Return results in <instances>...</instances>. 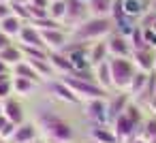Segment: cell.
Listing matches in <instances>:
<instances>
[{
  "label": "cell",
  "mask_w": 156,
  "mask_h": 143,
  "mask_svg": "<svg viewBox=\"0 0 156 143\" xmlns=\"http://www.w3.org/2000/svg\"><path fill=\"white\" fill-rule=\"evenodd\" d=\"M34 122L47 143H73L77 137L75 124H71L64 115L56 113L51 107H39Z\"/></svg>",
  "instance_id": "6da1fadb"
},
{
  "label": "cell",
  "mask_w": 156,
  "mask_h": 143,
  "mask_svg": "<svg viewBox=\"0 0 156 143\" xmlns=\"http://www.w3.org/2000/svg\"><path fill=\"white\" fill-rule=\"evenodd\" d=\"M113 32H115V22L111 17H88L77 28L69 30V37H71L73 43L90 45V43H96V41H105Z\"/></svg>",
  "instance_id": "7a4b0ae2"
},
{
  "label": "cell",
  "mask_w": 156,
  "mask_h": 143,
  "mask_svg": "<svg viewBox=\"0 0 156 143\" xmlns=\"http://www.w3.org/2000/svg\"><path fill=\"white\" fill-rule=\"evenodd\" d=\"M60 79L71 88V92L81 100V103H86V100H94V98H107L111 92H107V90H103L96 81H92V79H79V77H73V75H60Z\"/></svg>",
  "instance_id": "3957f363"
},
{
  "label": "cell",
  "mask_w": 156,
  "mask_h": 143,
  "mask_svg": "<svg viewBox=\"0 0 156 143\" xmlns=\"http://www.w3.org/2000/svg\"><path fill=\"white\" fill-rule=\"evenodd\" d=\"M111 66V79H113V92H126L133 77L137 75V66L130 58H109Z\"/></svg>",
  "instance_id": "277c9868"
},
{
  "label": "cell",
  "mask_w": 156,
  "mask_h": 143,
  "mask_svg": "<svg viewBox=\"0 0 156 143\" xmlns=\"http://www.w3.org/2000/svg\"><path fill=\"white\" fill-rule=\"evenodd\" d=\"M107 98H109V96H107ZM107 98H94V100L81 103L83 117L88 120V124H111Z\"/></svg>",
  "instance_id": "5b68a950"
},
{
  "label": "cell",
  "mask_w": 156,
  "mask_h": 143,
  "mask_svg": "<svg viewBox=\"0 0 156 143\" xmlns=\"http://www.w3.org/2000/svg\"><path fill=\"white\" fill-rule=\"evenodd\" d=\"M111 128H113V132H115V137H118L120 143H130L135 137L141 134V126H137V124H135L128 115H124V113H120V115L111 122Z\"/></svg>",
  "instance_id": "8992f818"
},
{
  "label": "cell",
  "mask_w": 156,
  "mask_h": 143,
  "mask_svg": "<svg viewBox=\"0 0 156 143\" xmlns=\"http://www.w3.org/2000/svg\"><path fill=\"white\" fill-rule=\"evenodd\" d=\"M88 17H90L88 2H81V0H66V15H64V22H62L66 30L77 28V26L83 24Z\"/></svg>",
  "instance_id": "52a82bcc"
},
{
  "label": "cell",
  "mask_w": 156,
  "mask_h": 143,
  "mask_svg": "<svg viewBox=\"0 0 156 143\" xmlns=\"http://www.w3.org/2000/svg\"><path fill=\"white\" fill-rule=\"evenodd\" d=\"M43 85L47 88V92H49L56 100L66 103V105H81V100H79V98L71 92V88H69L62 79H47Z\"/></svg>",
  "instance_id": "ba28073f"
},
{
  "label": "cell",
  "mask_w": 156,
  "mask_h": 143,
  "mask_svg": "<svg viewBox=\"0 0 156 143\" xmlns=\"http://www.w3.org/2000/svg\"><path fill=\"white\" fill-rule=\"evenodd\" d=\"M41 37H43V43H45L47 51H62V49L71 43V37H69V30H66V28L43 30Z\"/></svg>",
  "instance_id": "9c48e42d"
},
{
  "label": "cell",
  "mask_w": 156,
  "mask_h": 143,
  "mask_svg": "<svg viewBox=\"0 0 156 143\" xmlns=\"http://www.w3.org/2000/svg\"><path fill=\"white\" fill-rule=\"evenodd\" d=\"M107 51H109V58H130L133 56V47H130V41L118 32L109 34L107 39Z\"/></svg>",
  "instance_id": "30bf717a"
},
{
  "label": "cell",
  "mask_w": 156,
  "mask_h": 143,
  "mask_svg": "<svg viewBox=\"0 0 156 143\" xmlns=\"http://www.w3.org/2000/svg\"><path fill=\"white\" fill-rule=\"evenodd\" d=\"M2 115H7L15 126L24 124V122H26V109H24L22 98L11 96V98H7V100H2Z\"/></svg>",
  "instance_id": "8fae6325"
},
{
  "label": "cell",
  "mask_w": 156,
  "mask_h": 143,
  "mask_svg": "<svg viewBox=\"0 0 156 143\" xmlns=\"http://www.w3.org/2000/svg\"><path fill=\"white\" fill-rule=\"evenodd\" d=\"M39 134H41V130H39V126H37V122L32 120V122H24V124H20L17 128H15V132L11 134V139H9V143H34L37 139H39Z\"/></svg>",
  "instance_id": "7c38bea8"
},
{
  "label": "cell",
  "mask_w": 156,
  "mask_h": 143,
  "mask_svg": "<svg viewBox=\"0 0 156 143\" xmlns=\"http://www.w3.org/2000/svg\"><path fill=\"white\" fill-rule=\"evenodd\" d=\"M88 139H92L96 143H120L113 128H111V124H90Z\"/></svg>",
  "instance_id": "4fadbf2b"
},
{
  "label": "cell",
  "mask_w": 156,
  "mask_h": 143,
  "mask_svg": "<svg viewBox=\"0 0 156 143\" xmlns=\"http://www.w3.org/2000/svg\"><path fill=\"white\" fill-rule=\"evenodd\" d=\"M133 64L137 66V71H143V73H152L154 71V60H156V49H139V51H133L130 56Z\"/></svg>",
  "instance_id": "5bb4252c"
},
{
  "label": "cell",
  "mask_w": 156,
  "mask_h": 143,
  "mask_svg": "<svg viewBox=\"0 0 156 143\" xmlns=\"http://www.w3.org/2000/svg\"><path fill=\"white\" fill-rule=\"evenodd\" d=\"M122 11L124 15L141 22L150 13V0H122Z\"/></svg>",
  "instance_id": "9a60e30c"
},
{
  "label": "cell",
  "mask_w": 156,
  "mask_h": 143,
  "mask_svg": "<svg viewBox=\"0 0 156 143\" xmlns=\"http://www.w3.org/2000/svg\"><path fill=\"white\" fill-rule=\"evenodd\" d=\"M94 81L103 88V90H107V92H113V79H111V66H109V58L107 60H103L101 64H96L94 68Z\"/></svg>",
  "instance_id": "2e32d148"
},
{
  "label": "cell",
  "mask_w": 156,
  "mask_h": 143,
  "mask_svg": "<svg viewBox=\"0 0 156 143\" xmlns=\"http://www.w3.org/2000/svg\"><path fill=\"white\" fill-rule=\"evenodd\" d=\"M20 45H30V47H45L43 43V37H41V30H37L32 24H24L20 37H17ZM47 49V47H45Z\"/></svg>",
  "instance_id": "e0dca14e"
},
{
  "label": "cell",
  "mask_w": 156,
  "mask_h": 143,
  "mask_svg": "<svg viewBox=\"0 0 156 143\" xmlns=\"http://www.w3.org/2000/svg\"><path fill=\"white\" fill-rule=\"evenodd\" d=\"M11 75H13V77H22V79H30V81H34V83H39V85H41V83H45V81H43V77L34 71V66H32L26 58H24L22 62H17V64L11 68Z\"/></svg>",
  "instance_id": "ac0fdd59"
},
{
  "label": "cell",
  "mask_w": 156,
  "mask_h": 143,
  "mask_svg": "<svg viewBox=\"0 0 156 143\" xmlns=\"http://www.w3.org/2000/svg\"><path fill=\"white\" fill-rule=\"evenodd\" d=\"M49 64L51 68L58 73V75H69L73 73V66H71V60L64 51H49Z\"/></svg>",
  "instance_id": "d6986e66"
},
{
  "label": "cell",
  "mask_w": 156,
  "mask_h": 143,
  "mask_svg": "<svg viewBox=\"0 0 156 143\" xmlns=\"http://www.w3.org/2000/svg\"><path fill=\"white\" fill-rule=\"evenodd\" d=\"M115 0H88L90 17H111Z\"/></svg>",
  "instance_id": "ffe728a7"
},
{
  "label": "cell",
  "mask_w": 156,
  "mask_h": 143,
  "mask_svg": "<svg viewBox=\"0 0 156 143\" xmlns=\"http://www.w3.org/2000/svg\"><path fill=\"white\" fill-rule=\"evenodd\" d=\"M109 58V51H107V41H96V43H90L88 45V60L92 64V68L96 64H101L103 60Z\"/></svg>",
  "instance_id": "44dd1931"
},
{
  "label": "cell",
  "mask_w": 156,
  "mask_h": 143,
  "mask_svg": "<svg viewBox=\"0 0 156 143\" xmlns=\"http://www.w3.org/2000/svg\"><path fill=\"white\" fill-rule=\"evenodd\" d=\"M37 90H39V83H34V81H30V79L13 77V94H15L17 98H30Z\"/></svg>",
  "instance_id": "7402d4cb"
},
{
  "label": "cell",
  "mask_w": 156,
  "mask_h": 143,
  "mask_svg": "<svg viewBox=\"0 0 156 143\" xmlns=\"http://www.w3.org/2000/svg\"><path fill=\"white\" fill-rule=\"evenodd\" d=\"M24 24L26 22H22L17 15H9L5 19H0V32H5L11 39H17L20 32H22V28H24Z\"/></svg>",
  "instance_id": "603a6c76"
},
{
  "label": "cell",
  "mask_w": 156,
  "mask_h": 143,
  "mask_svg": "<svg viewBox=\"0 0 156 143\" xmlns=\"http://www.w3.org/2000/svg\"><path fill=\"white\" fill-rule=\"evenodd\" d=\"M0 60H5L11 68L17 64V62H22L24 60V54H22V47L20 45H11V47H7V49H2V51H0Z\"/></svg>",
  "instance_id": "cb8c5ba5"
},
{
  "label": "cell",
  "mask_w": 156,
  "mask_h": 143,
  "mask_svg": "<svg viewBox=\"0 0 156 143\" xmlns=\"http://www.w3.org/2000/svg\"><path fill=\"white\" fill-rule=\"evenodd\" d=\"M47 15L56 22H64V15H66V0H51L47 5ZM64 26V24H62Z\"/></svg>",
  "instance_id": "d4e9b609"
},
{
  "label": "cell",
  "mask_w": 156,
  "mask_h": 143,
  "mask_svg": "<svg viewBox=\"0 0 156 143\" xmlns=\"http://www.w3.org/2000/svg\"><path fill=\"white\" fill-rule=\"evenodd\" d=\"M128 41H130L133 51H139V49H145V47H147V43H145V30H143V26H141V24L130 32Z\"/></svg>",
  "instance_id": "484cf974"
},
{
  "label": "cell",
  "mask_w": 156,
  "mask_h": 143,
  "mask_svg": "<svg viewBox=\"0 0 156 143\" xmlns=\"http://www.w3.org/2000/svg\"><path fill=\"white\" fill-rule=\"evenodd\" d=\"M141 137H145L147 141L156 137V115L145 117V122L141 124Z\"/></svg>",
  "instance_id": "4316f807"
},
{
  "label": "cell",
  "mask_w": 156,
  "mask_h": 143,
  "mask_svg": "<svg viewBox=\"0 0 156 143\" xmlns=\"http://www.w3.org/2000/svg\"><path fill=\"white\" fill-rule=\"evenodd\" d=\"M15 128H17V126H15L7 115H0V139H7V141H9L11 134L15 132Z\"/></svg>",
  "instance_id": "83f0119b"
},
{
  "label": "cell",
  "mask_w": 156,
  "mask_h": 143,
  "mask_svg": "<svg viewBox=\"0 0 156 143\" xmlns=\"http://www.w3.org/2000/svg\"><path fill=\"white\" fill-rule=\"evenodd\" d=\"M11 96H15V94H13V77L0 83V100H7V98H11Z\"/></svg>",
  "instance_id": "f1b7e54d"
},
{
  "label": "cell",
  "mask_w": 156,
  "mask_h": 143,
  "mask_svg": "<svg viewBox=\"0 0 156 143\" xmlns=\"http://www.w3.org/2000/svg\"><path fill=\"white\" fill-rule=\"evenodd\" d=\"M143 30H145V43H147V47L156 49V32L152 28H143Z\"/></svg>",
  "instance_id": "f546056e"
},
{
  "label": "cell",
  "mask_w": 156,
  "mask_h": 143,
  "mask_svg": "<svg viewBox=\"0 0 156 143\" xmlns=\"http://www.w3.org/2000/svg\"><path fill=\"white\" fill-rule=\"evenodd\" d=\"M9 15H13L11 2H0V19H5V17H9Z\"/></svg>",
  "instance_id": "4dcf8cb0"
},
{
  "label": "cell",
  "mask_w": 156,
  "mask_h": 143,
  "mask_svg": "<svg viewBox=\"0 0 156 143\" xmlns=\"http://www.w3.org/2000/svg\"><path fill=\"white\" fill-rule=\"evenodd\" d=\"M11 45H13V39H11V37H7L5 32H0V51L7 49V47H11Z\"/></svg>",
  "instance_id": "1f68e13d"
},
{
  "label": "cell",
  "mask_w": 156,
  "mask_h": 143,
  "mask_svg": "<svg viewBox=\"0 0 156 143\" xmlns=\"http://www.w3.org/2000/svg\"><path fill=\"white\" fill-rule=\"evenodd\" d=\"M0 75H11V66L5 60H0Z\"/></svg>",
  "instance_id": "d6a6232c"
},
{
  "label": "cell",
  "mask_w": 156,
  "mask_h": 143,
  "mask_svg": "<svg viewBox=\"0 0 156 143\" xmlns=\"http://www.w3.org/2000/svg\"><path fill=\"white\" fill-rule=\"evenodd\" d=\"M130 143H150V141H147L145 137H141V134H139V137H135V139H133Z\"/></svg>",
  "instance_id": "836d02e7"
},
{
  "label": "cell",
  "mask_w": 156,
  "mask_h": 143,
  "mask_svg": "<svg viewBox=\"0 0 156 143\" xmlns=\"http://www.w3.org/2000/svg\"><path fill=\"white\" fill-rule=\"evenodd\" d=\"M150 11L156 13V0H150Z\"/></svg>",
  "instance_id": "e575fe53"
},
{
  "label": "cell",
  "mask_w": 156,
  "mask_h": 143,
  "mask_svg": "<svg viewBox=\"0 0 156 143\" xmlns=\"http://www.w3.org/2000/svg\"><path fill=\"white\" fill-rule=\"evenodd\" d=\"M13 75H0V83H2V81H7V79H11Z\"/></svg>",
  "instance_id": "d590c367"
},
{
  "label": "cell",
  "mask_w": 156,
  "mask_h": 143,
  "mask_svg": "<svg viewBox=\"0 0 156 143\" xmlns=\"http://www.w3.org/2000/svg\"><path fill=\"white\" fill-rule=\"evenodd\" d=\"M34 143H47V141H45V139H37Z\"/></svg>",
  "instance_id": "8d00e7d4"
},
{
  "label": "cell",
  "mask_w": 156,
  "mask_h": 143,
  "mask_svg": "<svg viewBox=\"0 0 156 143\" xmlns=\"http://www.w3.org/2000/svg\"><path fill=\"white\" fill-rule=\"evenodd\" d=\"M0 115H2V100H0Z\"/></svg>",
  "instance_id": "74e56055"
},
{
  "label": "cell",
  "mask_w": 156,
  "mask_h": 143,
  "mask_svg": "<svg viewBox=\"0 0 156 143\" xmlns=\"http://www.w3.org/2000/svg\"><path fill=\"white\" fill-rule=\"evenodd\" d=\"M0 143H9V141H7V139H0Z\"/></svg>",
  "instance_id": "f35d334b"
},
{
  "label": "cell",
  "mask_w": 156,
  "mask_h": 143,
  "mask_svg": "<svg viewBox=\"0 0 156 143\" xmlns=\"http://www.w3.org/2000/svg\"><path fill=\"white\" fill-rule=\"evenodd\" d=\"M0 2H13V0H0Z\"/></svg>",
  "instance_id": "ab89813d"
},
{
  "label": "cell",
  "mask_w": 156,
  "mask_h": 143,
  "mask_svg": "<svg viewBox=\"0 0 156 143\" xmlns=\"http://www.w3.org/2000/svg\"><path fill=\"white\" fill-rule=\"evenodd\" d=\"M150 143H156V137H154V139H150Z\"/></svg>",
  "instance_id": "60d3db41"
},
{
  "label": "cell",
  "mask_w": 156,
  "mask_h": 143,
  "mask_svg": "<svg viewBox=\"0 0 156 143\" xmlns=\"http://www.w3.org/2000/svg\"><path fill=\"white\" fill-rule=\"evenodd\" d=\"M86 143H96V141H92V139H88V141H86Z\"/></svg>",
  "instance_id": "b9f144b4"
},
{
  "label": "cell",
  "mask_w": 156,
  "mask_h": 143,
  "mask_svg": "<svg viewBox=\"0 0 156 143\" xmlns=\"http://www.w3.org/2000/svg\"><path fill=\"white\" fill-rule=\"evenodd\" d=\"M154 71H156V60H154Z\"/></svg>",
  "instance_id": "7bdbcfd3"
},
{
  "label": "cell",
  "mask_w": 156,
  "mask_h": 143,
  "mask_svg": "<svg viewBox=\"0 0 156 143\" xmlns=\"http://www.w3.org/2000/svg\"><path fill=\"white\" fill-rule=\"evenodd\" d=\"M49 2H51V0H49Z\"/></svg>",
  "instance_id": "ee69618b"
}]
</instances>
